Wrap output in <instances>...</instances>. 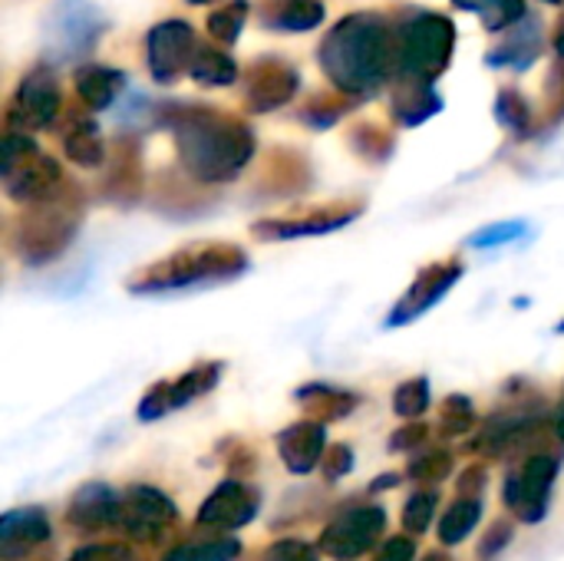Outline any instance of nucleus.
<instances>
[{
    "label": "nucleus",
    "instance_id": "27",
    "mask_svg": "<svg viewBox=\"0 0 564 561\" xmlns=\"http://www.w3.org/2000/svg\"><path fill=\"white\" fill-rule=\"evenodd\" d=\"M327 17L324 0H261L258 20L274 33H307L317 30Z\"/></svg>",
    "mask_w": 564,
    "mask_h": 561
},
{
    "label": "nucleus",
    "instance_id": "16",
    "mask_svg": "<svg viewBox=\"0 0 564 561\" xmlns=\"http://www.w3.org/2000/svg\"><path fill=\"white\" fill-rule=\"evenodd\" d=\"M387 532V509L380 506H360L334 519L321 532V552L334 561H354L367 555Z\"/></svg>",
    "mask_w": 564,
    "mask_h": 561
},
{
    "label": "nucleus",
    "instance_id": "43",
    "mask_svg": "<svg viewBox=\"0 0 564 561\" xmlns=\"http://www.w3.org/2000/svg\"><path fill=\"white\" fill-rule=\"evenodd\" d=\"M564 122V56H555L545 83V126Z\"/></svg>",
    "mask_w": 564,
    "mask_h": 561
},
{
    "label": "nucleus",
    "instance_id": "13",
    "mask_svg": "<svg viewBox=\"0 0 564 561\" xmlns=\"http://www.w3.org/2000/svg\"><path fill=\"white\" fill-rule=\"evenodd\" d=\"M221 374H225V364L221 360H202V364L188 367L175 380L152 384L145 390V397L139 400V420L142 423H152V420H162L172 410H182V407L195 403L198 397H205V393H212L218 387Z\"/></svg>",
    "mask_w": 564,
    "mask_h": 561
},
{
    "label": "nucleus",
    "instance_id": "47",
    "mask_svg": "<svg viewBox=\"0 0 564 561\" xmlns=\"http://www.w3.org/2000/svg\"><path fill=\"white\" fill-rule=\"evenodd\" d=\"M354 470V450L337 443V446H327L324 460H321V473L334 483V479H344L347 473Z\"/></svg>",
    "mask_w": 564,
    "mask_h": 561
},
{
    "label": "nucleus",
    "instance_id": "56",
    "mask_svg": "<svg viewBox=\"0 0 564 561\" xmlns=\"http://www.w3.org/2000/svg\"><path fill=\"white\" fill-rule=\"evenodd\" d=\"M188 3H195V7H205V3H218V0H188Z\"/></svg>",
    "mask_w": 564,
    "mask_h": 561
},
{
    "label": "nucleus",
    "instance_id": "2",
    "mask_svg": "<svg viewBox=\"0 0 564 561\" xmlns=\"http://www.w3.org/2000/svg\"><path fill=\"white\" fill-rule=\"evenodd\" d=\"M317 63L334 89L370 99L397 73V26L377 10L347 13L321 40Z\"/></svg>",
    "mask_w": 564,
    "mask_h": 561
},
{
    "label": "nucleus",
    "instance_id": "34",
    "mask_svg": "<svg viewBox=\"0 0 564 561\" xmlns=\"http://www.w3.org/2000/svg\"><path fill=\"white\" fill-rule=\"evenodd\" d=\"M357 103H360V99H354V96H347V93H340V89H334V93H317V96L304 99V106L297 109V116H301V122H307L311 129H330V126L340 122Z\"/></svg>",
    "mask_w": 564,
    "mask_h": 561
},
{
    "label": "nucleus",
    "instance_id": "22",
    "mask_svg": "<svg viewBox=\"0 0 564 561\" xmlns=\"http://www.w3.org/2000/svg\"><path fill=\"white\" fill-rule=\"evenodd\" d=\"M106 30L102 13L89 0H59L53 13V40L66 56L86 53Z\"/></svg>",
    "mask_w": 564,
    "mask_h": 561
},
{
    "label": "nucleus",
    "instance_id": "24",
    "mask_svg": "<svg viewBox=\"0 0 564 561\" xmlns=\"http://www.w3.org/2000/svg\"><path fill=\"white\" fill-rule=\"evenodd\" d=\"M53 536L50 519L40 506H23V509H10L0 519V559L13 561L40 546H46Z\"/></svg>",
    "mask_w": 564,
    "mask_h": 561
},
{
    "label": "nucleus",
    "instance_id": "32",
    "mask_svg": "<svg viewBox=\"0 0 564 561\" xmlns=\"http://www.w3.org/2000/svg\"><path fill=\"white\" fill-rule=\"evenodd\" d=\"M347 145H350L364 162L383 165V162L393 155V149H397V136H393L387 126H380V122H373V119H364V122H354V126L347 129Z\"/></svg>",
    "mask_w": 564,
    "mask_h": 561
},
{
    "label": "nucleus",
    "instance_id": "4",
    "mask_svg": "<svg viewBox=\"0 0 564 561\" xmlns=\"http://www.w3.org/2000/svg\"><path fill=\"white\" fill-rule=\"evenodd\" d=\"M83 192L76 185H66L59 195L36 202V205H23L20 215H13L10 228H7V248L30 268H43L50 261H56L76 238L79 225H83Z\"/></svg>",
    "mask_w": 564,
    "mask_h": 561
},
{
    "label": "nucleus",
    "instance_id": "48",
    "mask_svg": "<svg viewBox=\"0 0 564 561\" xmlns=\"http://www.w3.org/2000/svg\"><path fill=\"white\" fill-rule=\"evenodd\" d=\"M512 536H516V526H512L509 519H506V522H496V526L486 532V539L479 542V559L492 561L496 555H502V552L509 549Z\"/></svg>",
    "mask_w": 564,
    "mask_h": 561
},
{
    "label": "nucleus",
    "instance_id": "7",
    "mask_svg": "<svg viewBox=\"0 0 564 561\" xmlns=\"http://www.w3.org/2000/svg\"><path fill=\"white\" fill-rule=\"evenodd\" d=\"M542 430H545V407H542V397L529 387L525 397L496 410L486 420L479 436L469 443V453H482L492 460L525 453V446L535 443L542 436Z\"/></svg>",
    "mask_w": 564,
    "mask_h": 561
},
{
    "label": "nucleus",
    "instance_id": "26",
    "mask_svg": "<svg viewBox=\"0 0 564 561\" xmlns=\"http://www.w3.org/2000/svg\"><path fill=\"white\" fill-rule=\"evenodd\" d=\"M63 152L79 169H99L106 162L109 149H106L102 132H99V126L93 119V109H86L83 103L63 122Z\"/></svg>",
    "mask_w": 564,
    "mask_h": 561
},
{
    "label": "nucleus",
    "instance_id": "41",
    "mask_svg": "<svg viewBox=\"0 0 564 561\" xmlns=\"http://www.w3.org/2000/svg\"><path fill=\"white\" fill-rule=\"evenodd\" d=\"M453 473V453L449 450H423L410 463V479L420 486H436Z\"/></svg>",
    "mask_w": 564,
    "mask_h": 561
},
{
    "label": "nucleus",
    "instance_id": "1",
    "mask_svg": "<svg viewBox=\"0 0 564 561\" xmlns=\"http://www.w3.org/2000/svg\"><path fill=\"white\" fill-rule=\"evenodd\" d=\"M155 122L172 132L182 172L205 185L235 182L258 152L254 129L221 106L162 103L155 106Z\"/></svg>",
    "mask_w": 564,
    "mask_h": 561
},
{
    "label": "nucleus",
    "instance_id": "39",
    "mask_svg": "<svg viewBox=\"0 0 564 561\" xmlns=\"http://www.w3.org/2000/svg\"><path fill=\"white\" fill-rule=\"evenodd\" d=\"M440 430L443 436H466L476 430V407L466 393H453L440 407Z\"/></svg>",
    "mask_w": 564,
    "mask_h": 561
},
{
    "label": "nucleus",
    "instance_id": "57",
    "mask_svg": "<svg viewBox=\"0 0 564 561\" xmlns=\"http://www.w3.org/2000/svg\"><path fill=\"white\" fill-rule=\"evenodd\" d=\"M558 334H564V321H562V324H558Z\"/></svg>",
    "mask_w": 564,
    "mask_h": 561
},
{
    "label": "nucleus",
    "instance_id": "54",
    "mask_svg": "<svg viewBox=\"0 0 564 561\" xmlns=\"http://www.w3.org/2000/svg\"><path fill=\"white\" fill-rule=\"evenodd\" d=\"M552 433L558 436L564 443V393H562V403H558V410H555V417H552Z\"/></svg>",
    "mask_w": 564,
    "mask_h": 561
},
{
    "label": "nucleus",
    "instance_id": "50",
    "mask_svg": "<svg viewBox=\"0 0 564 561\" xmlns=\"http://www.w3.org/2000/svg\"><path fill=\"white\" fill-rule=\"evenodd\" d=\"M416 559V542L410 536H393L380 546L373 561H413Z\"/></svg>",
    "mask_w": 564,
    "mask_h": 561
},
{
    "label": "nucleus",
    "instance_id": "25",
    "mask_svg": "<svg viewBox=\"0 0 564 561\" xmlns=\"http://www.w3.org/2000/svg\"><path fill=\"white\" fill-rule=\"evenodd\" d=\"M443 109V96L430 79H413V76H393L390 79V112L400 126L413 129L433 119Z\"/></svg>",
    "mask_w": 564,
    "mask_h": 561
},
{
    "label": "nucleus",
    "instance_id": "29",
    "mask_svg": "<svg viewBox=\"0 0 564 561\" xmlns=\"http://www.w3.org/2000/svg\"><path fill=\"white\" fill-rule=\"evenodd\" d=\"M294 400L301 403V410L311 420H321V423L344 420V417H350L360 407V397L357 393L340 390V387H330V384H307V387H301L294 393Z\"/></svg>",
    "mask_w": 564,
    "mask_h": 561
},
{
    "label": "nucleus",
    "instance_id": "6",
    "mask_svg": "<svg viewBox=\"0 0 564 561\" xmlns=\"http://www.w3.org/2000/svg\"><path fill=\"white\" fill-rule=\"evenodd\" d=\"M0 179L3 192L17 205H36L53 195H59L69 182L63 175V165L43 152L30 132L7 129L0 142Z\"/></svg>",
    "mask_w": 564,
    "mask_h": 561
},
{
    "label": "nucleus",
    "instance_id": "42",
    "mask_svg": "<svg viewBox=\"0 0 564 561\" xmlns=\"http://www.w3.org/2000/svg\"><path fill=\"white\" fill-rule=\"evenodd\" d=\"M436 506H440V493H433V489L413 493L406 509H403V529L410 536H423L433 526V519H436Z\"/></svg>",
    "mask_w": 564,
    "mask_h": 561
},
{
    "label": "nucleus",
    "instance_id": "28",
    "mask_svg": "<svg viewBox=\"0 0 564 561\" xmlns=\"http://www.w3.org/2000/svg\"><path fill=\"white\" fill-rule=\"evenodd\" d=\"M126 86V73L116 69V66H102V63H86L76 69V79H73V89H76V99L99 112V109H109L116 103V96L122 93Z\"/></svg>",
    "mask_w": 564,
    "mask_h": 561
},
{
    "label": "nucleus",
    "instance_id": "11",
    "mask_svg": "<svg viewBox=\"0 0 564 561\" xmlns=\"http://www.w3.org/2000/svg\"><path fill=\"white\" fill-rule=\"evenodd\" d=\"M297 89H301V69L278 53L258 56L241 73V99L248 112L284 109L297 96Z\"/></svg>",
    "mask_w": 564,
    "mask_h": 561
},
{
    "label": "nucleus",
    "instance_id": "46",
    "mask_svg": "<svg viewBox=\"0 0 564 561\" xmlns=\"http://www.w3.org/2000/svg\"><path fill=\"white\" fill-rule=\"evenodd\" d=\"M430 440V427L420 423V420H410L406 427H400L393 436H390V453H416L423 450Z\"/></svg>",
    "mask_w": 564,
    "mask_h": 561
},
{
    "label": "nucleus",
    "instance_id": "38",
    "mask_svg": "<svg viewBox=\"0 0 564 561\" xmlns=\"http://www.w3.org/2000/svg\"><path fill=\"white\" fill-rule=\"evenodd\" d=\"M238 552H241L238 539H208V542L175 546L172 552H165L162 561H235Z\"/></svg>",
    "mask_w": 564,
    "mask_h": 561
},
{
    "label": "nucleus",
    "instance_id": "5",
    "mask_svg": "<svg viewBox=\"0 0 564 561\" xmlns=\"http://www.w3.org/2000/svg\"><path fill=\"white\" fill-rule=\"evenodd\" d=\"M456 50V23L436 10H413L397 23V73L436 83Z\"/></svg>",
    "mask_w": 564,
    "mask_h": 561
},
{
    "label": "nucleus",
    "instance_id": "9",
    "mask_svg": "<svg viewBox=\"0 0 564 561\" xmlns=\"http://www.w3.org/2000/svg\"><path fill=\"white\" fill-rule=\"evenodd\" d=\"M63 112V93H59V79L56 73L40 63L33 69L23 73L17 93L7 103V129H20V132H40L50 129Z\"/></svg>",
    "mask_w": 564,
    "mask_h": 561
},
{
    "label": "nucleus",
    "instance_id": "10",
    "mask_svg": "<svg viewBox=\"0 0 564 561\" xmlns=\"http://www.w3.org/2000/svg\"><path fill=\"white\" fill-rule=\"evenodd\" d=\"M555 479H558V460L549 453H532L522 466H516L506 476L502 499L509 513L529 526H539L549 516Z\"/></svg>",
    "mask_w": 564,
    "mask_h": 561
},
{
    "label": "nucleus",
    "instance_id": "51",
    "mask_svg": "<svg viewBox=\"0 0 564 561\" xmlns=\"http://www.w3.org/2000/svg\"><path fill=\"white\" fill-rule=\"evenodd\" d=\"M486 486H489V470H486V466H469V470L459 476V483H456L459 496H479Z\"/></svg>",
    "mask_w": 564,
    "mask_h": 561
},
{
    "label": "nucleus",
    "instance_id": "40",
    "mask_svg": "<svg viewBox=\"0 0 564 561\" xmlns=\"http://www.w3.org/2000/svg\"><path fill=\"white\" fill-rule=\"evenodd\" d=\"M430 410V380L413 377L393 390V413L403 420H420Z\"/></svg>",
    "mask_w": 564,
    "mask_h": 561
},
{
    "label": "nucleus",
    "instance_id": "19",
    "mask_svg": "<svg viewBox=\"0 0 564 561\" xmlns=\"http://www.w3.org/2000/svg\"><path fill=\"white\" fill-rule=\"evenodd\" d=\"M314 182L311 162L304 152L291 149V145H274L268 149L261 172H258V192L268 198H288V195H301L307 192Z\"/></svg>",
    "mask_w": 564,
    "mask_h": 561
},
{
    "label": "nucleus",
    "instance_id": "21",
    "mask_svg": "<svg viewBox=\"0 0 564 561\" xmlns=\"http://www.w3.org/2000/svg\"><path fill=\"white\" fill-rule=\"evenodd\" d=\"M545 50V26L535 13H525L512 26H506L489 50L486 63L489 66H506V69H529Z\"/></svg>",
    "mask_w": 564,
    "mask_h": 561
},
{
    "label": "nucleus",
    "instance_id": "33",
    "mask_svg": "<svg viewBox=\"0 0 564 561\" xmlns=\"http://www.w3.org/2000/svg\"><path fill=\"white\" fill-rule=\"evenodd\" d=\"M479 519H482V499L479 496H459L446 509V516L440 519V546L453 549V546L466 542L476 532Z\"/></svg>",
    "mask_w": 564,
    "mask_h": 561
},
{
    "label": "nucleus",
    "instance_id": "17",
    "mask_svg": "<svg viewBox=\"0 0 564 561\" xmlns=\"http://www.w3.org/2000/svg\"><path fill=\"white\" fill-rule=\"evenodd\" d=\"M261 493L245 479H225L215 486V493L198 506V526L212 532H238L258 519Z\"/></svg>",
    "mask_w": 564,
    "mask_h": 561
},
{
    "label": "nucleus",
    "instance_id": "31",
    "mask_svg": "<svg viewBox=\"0 0 564 561\" xmlns=\"http://www.w3.org/2000/svg\"><path fill=\"white\" fill-rule=\"evenodd\" d=\"M188 76L198 83V86H231L238 83V63L228 56V50L218 43H198V53L192 60V69Z\"/></svg>",
    "mask_w": 564,
    "mask_h": 561
},
{
    "label": "nucleus",
    "instance_id": "30",
    "mask_svg": "<svg viewBox=\"0 0 564 561\" xmlns=\"http://www.w3.org/2000/svg\"><path fill=\"white\" fill-rule=\"evenodd\" d=\"M205 182H182L178 172H162L159 175V188H155V208L169 212V215H185L192 218L195 212L212 205V195L202 192Z\"/></svg>",
    "mask_w": 564,
    "mask_h": 561
},
{
    "label": "nucleus",
    "instance_id": "18",
    "mask_svg": "<svg viewBox=\"0 0 564 561\" xmlns=\"http://www.w3.org/2000/svg\"><path fill=\"white\" fill-rule=\"evenodd\" d=\"M145 192V159H142V139L135 132H122L109 142L106 152V175H102V195L116 205H132Z\"/></svg>",
    "mask_w": 564,
    "mask_h": 561
},
{
    "label": "nucleus",
    "instance_id": "37",
    "mask_svg": "<svg viewBox=\"0 0 564 561\" xmlns=\"http://www.w3.org/2000/svg\"><path fill=\"white\" fill-rule=\"evenodd\" d=\"M248 13H251V3L248 0H231L225 7H215L205 20L208 26V36L221 46H235L241 40V30L248 23Z\"/></svg>",
    "mask_w": 564,
    "mask_h": 561
},
{
    "label": "nucleus",
    "instance_id": "55",
    "mask_svg": "<svg viewBox=\"0 0 564 561\" xmlns=\"http://www.w3.org/2000/svg\"><path fill=\"white\" fill-rule=\"evenodd\" d=\"M423 561H453V559H449L446 552H430V555H426Z\"/></svg>",
    "mask_w": 564,
    "mask_h": 561
},
{
    "label": "nucleus",
    "instance_id": "44",
    "mask_svg": "<svg viewBox=\"0 0 564 561\" xmlns=\"http://www.w3.org/2000/svg\"><path fill=\"white\" fill-rule=\"evenodd\" d=\"M525 231H529L525 222H496V225H486L482 231H476L469 245H473V248H496V245L519 241Z\"/></svg>",
    "mask_w": 564,
    "mask_h": 561
},
{
    "label": "nucleus",
    "instance_id": "49",
    "mask_svg": "<svg viewBox=\"0 0 564 561\" xmlns=\"http://www.w3.org/2000/svg\"><path fill=\"white\" fill-rule=\"evenodd\" d=\"M66 561H129V546L109 542V546H83Z\"/></svg>",
    "mask_w": 564,
    "mask_h": 561
},
{
    "label": "nucleus",
    "instance_id": "15",
    "mask_svg": "<svg viewBox=\"0 0 564 561\" xmlns=\"http://www.w3.org/2000/svg\"><path fill=\"white\" fill-rule=\"evenodd\" d=\"M178 522V506L155 486H129L122 496V513H119V529L132 542L155 546L162 542Z\"/></svg>",
    "mask_w": 564,
    "mask_h": 561
},
{
    "label": "nucleus",
    "instance_id": "3",
    "mask_svg": "<svg viewBox=\"0 0 564 561\" xmlns=\"http://www.w3.org/2000/svg\"><path fill=\"white\" fill-rule=\"evenodd\" d=\"M248 268H251V258L245 248L228 245V241H205V245L178 248V251L139 268L126 281V288L139 298H149V294L228 284L235 278H241Z\"/></svg>",
    "mask_w": 564,
    "mask_h": 561
},
{
    "label": "nucleus",
    "instance_id": "45",
    "mask_svg": "<svg viewBox=\"0 0 564 561\" xmlns=\"http://www.w3.org/2000/svg\"><path fill=\"white\" fill-rule=\"evenodd\" d=\"M264 561H321V546L304 539H281L264 552Z\"/></svg>",
    "mask_w": 564,
    "mask_h": 561
},
{
    "label": "nucleus",
    "instance_id": "35",
    "mask_svg": "<svg viewBox=\"0 0 564 561\" xmlns=\"http://www.w3.org/2000/svg\"><path fill=\"white\" fill-rule=\"evenodd\" d=\"M496 119L516 136V139H529L535 132V112L529 106V99L516 89V86H502L496 93Z\"/></svg>",
    "mask_w": 564,
    "mask_h": 561
},
{
    "label": "nucleus",
    "instance_id": "58",
    "mask_svg": "<svg viewBox=\"0 0 564 561\" xmlns=\"http://www.w3.org/2000/svg\"><path fill=\"white\" fill-rule=\"evenodd\" d=\"M545 3H564V0H545Z\"/></svg>",
    "mask_w": 564,
    "mask_h": 561
},
{
    "label": "nucleus",
    "instance_id": "52",
    "mask_svg": "<svg viewBox=\"0 0 564 561\" xmlns=\"http://www.w3.org/2000/svg\"><path fill=\"white\" fill-rule=\"evenodd\" d=\"M552 46H555V56H564V13L558 17L555 30H552Z\"/></svg>",
    "mask_w": 564,
    "mask_h": 561
},
{
    "label": "nucleus",
    "instance_id": "53",
    "mask_svg": "<svg viewBox=\"0 0 564 561\" xmlns=\"http://www.w3.org/2000/svg\"><path fill=\"white\" fill-rule=\"evenodd\" d=\"M393 486H400V476H380V479H373L370 483V493H380V489H393Z\"/></svg>",
    "mask_w": 564,
    "mask_h": 561
},
{
    "label": "nucleus",
    "instance_id": "36",
    "mask_svg": "<svg viewBox=\"0 0 564 561\" xmlns=\"http://www.w3.org/2000/svg\"><path fill=\"white\" fill-rule=\"evenodd\" d=\"M459 10H469V13H479L482 26L489 33H502L506 26H512L516 20H522L529 10H525V0H453Z\"/></svg>",
    "mask_w": 564,
    "mask_h": 561
},
{
    "label": "nucleus",
    "instance_id": "20",
    "mask_svg": "<svg viewBox=\"0 0 564 561\" xmlns=\"http://www.w3.org/2000/svg\"><path fill=\"white\" fill-rule=\"evenodd\" d=\"M327 453V423L321 420H297L278 433V456L291 476H307L321 466Z\"/></svg>",
    "mask_w": 564,
    "mask_h": 561
},
{
    "label": "nucleus",
    "instance_id": "14",
    "mask_svg": "<svg viewBox=\"0 0 564 561\" xmlns=\"http://www.w3.org/2000/svg\"><path fill=\"white\" fill-rule=\"evenodd\" d=\"M198 33L188 20H162L145 36V63L155 83L169 86L182 73L192 69V60L198 53Z\"/></svg>",
    "mask_w": 564,
    "mask_h": 561
},
{
    "label": "nucleus",
    "instance_id": "23",
    "mask_svg": "<svg viewBox=\"0 0 564 561\" xmlns=\"http://www.w3.org/2000/svg\"><path fill=\"white\" fill-rule=\"evenodd\" d=\"M119 513H122V496H116L112 486L86 483L73 493L66 506V522L83 532H99V529L119 526Z\"/></svg>",
    "mask_w": 564,
    "mask_h": 561
},
{
    "label": "nucleus",
    "instance_id": "8",
    "mask_svg": "<svg viewBox=\"0 0 564 561\" xmlns=\"http://www.w3.org/2000/svg\"><path fill=\"white\" fill-rule=\"evenodd\" d=\"M364 202L360 198H334V202H321V205H301L288 215H274V218H261L251 225V235L261 241H294V238H314V235H327L337 228H347L350 222H357L364 215Z\"/></svg>",
    "mask_w": 564,
    "mask_h": 561
},
{
    "label": "nucleus",
    "instance_id": "12",
    "mask_svg": "<svg viewBox=\"0 0 564 561\" xmlns=\"http://www.w3.org/2000/svg\"><path fill=\"white\" fill-rule=\"evenodd\" d=\"M466 274L463 258H440L426 268H420V274L413 278V284L403 291V298L390 308L387 314V327H406L416 317H423L426 311H433Z\"/></svg>",
    "mask_w": 564,
    "mask_h": 561
}]
</instances>
